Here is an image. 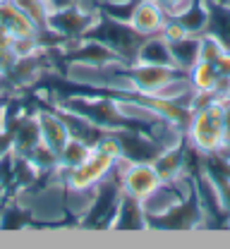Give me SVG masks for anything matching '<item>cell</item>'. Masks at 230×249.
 I'll use <instances>...</instances> for the list:
<instances>
[{
  "label": "cell",
  "mask_w": 230,
  "mask_h": 249,
  "mask_svg": "<svg viewBox=\"0 0 230 249\" xmlns=\"http://www.w3.org/2000/svg\"><path fill=\"white\" fill-rule=\"evenodd\" d=\"M185 139L204 156H218L226 149L223 139V98H206L190 110Z\"/></svg>",
  "instance_id": "cell-1"
},
{
  "label": "cell",
  "mask_w": 230,
  "mask_h": 249,
  "mask_svg": "<svg viewBox=\"0 0 230 249\" xmlns=\"http://www.w3.org/2000/svg\"><path fill=\"white\" fill-rule=\"evenodd\" d=\"M101 22H103V17H101L99 7H89V5H82L74 0L65 7L53 5L46 17L43 31H48L63 41H82V38L96 34Z\"/></svg>",
  "instance_id": "cell-2"
},
{
  "label": "cell",
  "mask_w": 230,
  "mask_h": 249,
  "mask_svg": "<svg viewBox=\"0 0 230 249\" xmlns=\"http://www.w3.org/2000/svg\"><path fill=\"white\" fill-rule=\"evenodd\" d=\"M118 160L120 158H113V156H108L106 151L91 146V154L87 156L79 165L67 168V170H58L60 173V182H63V187H70V189H91V187H99L115 170Z\"/></svg>",
  "instance_id": "cell-3"
},
{
  "label": "cell",
  "mask_w": 230,
  "mask_h": 249,
  "mask_svg": "<svg viewBox=\"0 0 230 249\" xmlns=\"http://www.w3.org/2000/svg\"><path fill=\"white\" fill-rule=\"evenodd\" d=\"M118 187L123 194L127 196H134V199H146L156 187L161 185L163 180L159 178L156 168L151 160H130V158H120L118 165Z\"/></svg>",
  "instance_id": "cell-4"
},
{
  "label": "cell",
  "mask_w": 230,
  "mask_h": 249,
  "mask_svg": "<svg viewBox=\"0 0 230 249\" xmlns=\"http://www.w3.org/2000/svg\"><path fill=\"white\" fill-rule=\"evenodd\" d=\"M165 22H168V15H165V10L156 0H137V2L132 5L130 17L125 19V24H127L139 38L161 34V29L165 27Z\"/></svg>",
  "instance_id": "cell-5"
},
{
  "label": "cell",
  "mask_w": 230,
  "mask_h": 249,
  "mask_svg": "<svg viewBox=\"0 0 230 249\" xmlns=\"http://www.w3.org/2000/svg\"><path fill=\"white\" fill-rule=\"evenodd\" d=\"M36 123H38V129H41V142L46 146H51L55 154L60 156L63 146L67 144V139L72 137V129H70V123L65 120V115L60 110H48V108H38L34 113Z\"/></svg>",
  "instance_id": "cell-6"
},
{
  "label": "cell",
  "mask_w": 230,
  "mask_h": 249,
  "mask_svg": "<svg viewBox=\"0 0 230 249\" xmlns=\"http://www.w3.org/2000/svg\"><path fill=\"white\" fill-rule=\"evenodd\" d=\"M108 228H113V230H144V228H149V216L144 213L142 201L120 192L115 209L110 213V220H108Z\"/></svg>",
  "instance_id": "cell-7"
},
{
  "label": "cell",
  "mask_w": 230,
  "mask_h": 249,
  "mask_svg": "<svg viewBox=\"0 0 230 249\" xmlns=\"http://www.w3.org/2000/svg\"><path fill=\"white\" fill-rule=\"evenodd\" d=\"M0 31L10 38H19V36H38V27L34 24V19L12 0L0 5Z\"/></svg>",
  "instance_id": "cell-8"
},
{
  "label": "cell",
  "mask_w": 230,
  "mask_h": 249,
  "mask_svg": "<svg viewBox=\"0 0 230 249\" xmlns=\"http://www.w3.org/2000/svg\"><path fill=\"white\" fill-rule=\"evenodd\" d=\"M132 62H142V65H159V67H175V60H173V48H170V43L165 41L161 34L146 36V38L137 46Z\"/></svg>",
  "instance_id": "cell-9"
},
{
  "label": "cell",
  "mask_w": 230,
  "mask_h": 249,
  "mask_svg": "<svg viewBox=\"0 0 230 249\" xmlns=\"http://www.w3.org/2000/svg\"><path fill=\"white\" fill-rule=\"evenodd\" d=\"M151 163H154V168H156V173H159V178L163 182H173V180L185 178V173H187L185 170V165H187V160H185V142L159 151V156Z\"/></svg>",
  "instance_id": "cell-10"
},
{
  "label": "cell",
  "mask_w": 230,
  "mask_h": 249,
  "mask_svg": "<svg viewBox=\"0 0 230 249\" xmlns=\"http://www.w3.org/2000/svg\"><path fill=\"white\" fill-rule=\"evenodd\" d=\"M190 36H201L209 31V22H211V5L206 0H195L180 17H175Z\"/></svg>",
  "instance_id": "cell-11"
},
{
  "label": "cell",
  "mask_w": 230,
  "mask_h": 249,
  "mask_svg": "<svg viewBox=\"0 0 230 249\" xmlns=\"http://www.w3.org/2000/svg\"><path fill=\"white\" fill-rule=\"evenodd\" d=\"M41 144V129H38V123L34 118V113L29 118L19 120V124L15 127V134H12V151L17 156H27L34 146Z\"/></svg>",
  "instance_id": "cell-12"
},
{
  "label": "cell",
  "mask_w": 230,
  "mask_h": 249,
  "mask_svg": "<svg viewBox=\"0 0 230 249\" xmlns=\"http://www.w3.org/2000/svg\"><path fill=\"white\" fill-rule=\"evenodd\" d=\"M170 48H173L175 67L182 72H190L199 62V36H185V38L170 43Z\"/></svg>",
  "instance_id": "cell-13"
},
{
  "label": "cell",
  "mask_w": 230,
  "mask_h": 249,
  "mask_svg": "<svg viewBox=\"0 0 230 249\" xmlns=\"http://www.w3.org/2000/svg\"><path fill=\"white\" fill-rule=\"evenodd\" d=\"M91 146H94V144H89L87 139L72 134V137L67 139V144L63 146L60 156H58V170H67V168L79 165L87 156L91 154Z\"/></svg>",
  "instance_id": "cell-14"
},
{
  "label": "cell",
  "mask_w": 230,
  "mask_h": 249,
  "mask_svg": "<svg viewBox=\"0 0 230 249\" xmlns=\"http://www.w3.org/2000/svg\"><path fill=\"white\" fill-rule=\"evenodd\" d=\"M190 82H192V89L199 93H209L213 96V89H216V82H218V72L213 67V62L199 60L190 72H187Z\"/></svg>",
  "instance_id": "cell-15"
},
{
  "label": "cell",
  "mask_w": 230,
  "mask_h": 249,
  "mask_svg": "<svg viewBox=\"0 0 230 249\" xmlns=\"http://www.w3.org/2000/svg\"><path fill=\"white\" fill-rule=\"evenodd\" d=\"M156 2L163 7L168 17H180V15H182L195 0H156Z\"/></svg>",
  "instance_id": "cell-16"
},
{
  "label": "cell",
  "mask_w": 230,
  "mask_h": 249,
  "mask_svg": "<svg viewBox=\"0 0 230 249\" xmlns=\"http://www.w3.org/2000/svg\"><path fill=\"white\" fill-rule=\"evenodd\" d=\"M77 2H82V5H89V7H127L132 5L134 0H77Z\"/></svg>",
  "instance_id": "cell-17"
},
{
  "label": "cell",
  "mask_w": 230,
  "mask_h": 249,
  "mask_svg": "<svg viewBox=\"0 0 230 249\" xmlns=\"http://www.w3.org/2000/svg\"><path fill=\"white\" fill-rule=\"evenodd\" d=\"M209 5H216V7H230V0H206Z\"/></svg>",
  "instance_id": "cell-18"
},
{
  "label": "cell",
  "mask_w": 230,
  "mask_h": 249,
  "mask_svg": "<svg viewBox=\"0 0 230 249\" xmlns=\"http://www.w3.org/2000/svg\"><path fill=\"white\" fill-rule=\"evenodd\" d=\"M2 2H7V0H0V5H2Z\"/></svg>",
  "instance_id": "cell-19"
}]
</instances>
